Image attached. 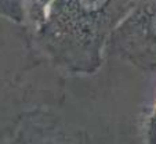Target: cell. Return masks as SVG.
I'll list each match as a JSON object with an SVG mask.
<instances>
[{"label": "cell", "instance_id": "6da1fadb", "mask_svg": "<svg viewBox=\"0 0 156 144\" xmlns=\"http://www.w3.org/2000/svg\"><path fill=\"white\" fill-rule=\"evenodd\" d=\"M137 0H27V28L54 69L93 75L105 60L109 39Z\"/></svg>", "mask_w": 156, "mask_h": 144}, {"label": "cell", "instance_id": "8992f818", "mask_svg": "<svg viewBox=\"0 0 156 144\" xmlns=\"http://www.w3.org/2000/svg\"><path fill=\"white\" fill-rule=\"evenodd\" d=\"M145 144H156V98L144 115Z\"/></svg>", "mask_w": 156, "mask_h": 144}, {"label": "cell", "instance_id": "5b68a950", "mask_svg": "<svg viewBox=\"0 0 156 144\" xmlns=\"http://www.w3.org/2000/svg\"><path fill=\"white\" fill-rule=\"evenodd\" d=\"M27 0H0V17L27 25Z\"/></svg>", "mask_w": 156, "mask_h": 144}, {"label": "cell", "instance_id": "3957f363", "mask_svg": "<svg viewBox=\"0 0 156 144\" xmlns=\"http://www.w3.org/2000/svg\"><path fill=\"white\" fill-rule=\"evenodd\" d=\"M106 53L138 69L156 72V0H137L112 33Z\"/></svg>", "mask_w": 156, "mask_h": 144}, {"label": "cell", "instance_id": "7a4b0ae2", "mask_svg": "<svg viewBox=\"0 0 156 144\" xmlns=\"http://www.w3.org/2000/svg\"><path fill=\"white\" fill-rule=\"evenodd\" d=\"M64 78L39 54L27 25L0 17V144L29 112L62 107Z\"/></svg>", "mask_w": 156, "mask_h": 144}, {"label": "cell", "instance_id": "277c9868", "mask_svg": "<svg viewBox=\"0 0 156 144\" xmlns=\"http://www.w3.org/2000/svg\"><path fill=\"white\" fill-rule=\"evenodd\" d=\"M61 107H44L25 115L4 144H94L91 135L69 122Z\"/></svg>", "mask_w": 156, "mask_h": 144}]
</instances>
